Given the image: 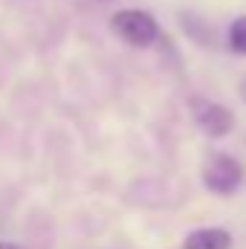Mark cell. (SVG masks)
<instances>
[{
  "label": "cell",
  "mask_w": 246,
  "mask_h": 249,
  "mask_svg": "<svg viewBox=\"0 0 246 249\" xmlns=\"http://www.w3.org/2000/svg\"><path fill=\"white\" fill-rule=\"evenodd\" d=\"M110 29L122 38L124 44L139 47V50L151 47L159 38V23L145 9H122V12H116L110 18Z\"/></svg>",
  "instance_id": "6da1fadb"
},
{
  "label": "cell",
  "mask_w": 246,
  "mask_h": 249,
  "mask_svg": "<svg viewBox=\"0 0 246 249\" xmlns=\"http://www.w3.org/2000/svg\"><path fill=\"white\" fill-rule=\"evenodd\" d=\"M200 177H203V186L209 188L211 194L229 197V194H235L241 188V183H244V168H241V162L235 157L217 151V154L206 157Z\"/></svg>",
  "instance_id": "7a4b0ae2"
},
{
  "label": "cell",
  "mask_w": 246,
  "mask_h": 249,
  "mask_svg": "<svg viewBox=\"0 0 246 249\" xmlns=\"http://www.w3.org/2000/svg\"><path fill=\"white\" fill-rule=\"evenodd\" d=\"M191 116H194V122L200 124V130L209 133L211 139L226 136L235 127V113L226 105L211 102V99H191Z\"/></svg>",
  "instance_id": "3957f363"
},
{
  "label": "cell",
  "mask_w": 246,
  "mask_h": 249,
  "mask_svg": "<svg viewBox=\"0 0 246 249\" xmlns=\"http://www.w3.org/2000/svg\"><path fill=\"white\" fill-rule=\"evenodd\" d=\"M232 247V235L226 229H194L183 241V249H229Z\"/></svg>",
  "instance_id": "277c9868"
},
{
  "label": "cell",
  "mask_w": 246,
  "mask_h": 249,
  "mask_svg": "<svg viewBox=\"0 0 246 249\" xmlns=\"http://www.w3.org/2000/svg\"><path fill=\"white\" fill-rule=\"evenodd\" d=\"M183 29L197 41V44H203V47H209L211 38H214V32H209V26H206L200 18H194V15H183Z\"/></svg>",
  "instance_id": "5b68a950"
},
{
  "label": "cell",
  "mask_w": 246,
  "mask_h": 249,
  "mask_svg": "<svg viewBox=\"0 0 246 249\" xmlns=\"http://www.w3.org/2000/svg\"><path fill=\"white\" fill-rule=\"evenodd\" d=\"M229 50L238 55H246V15L235 18L229 26Z\"/></svg>",
  "instance_id": "8992f818"
},
{
  "label": "cell",
  "mask_w": 246,
  "mask_h": 249,
  "mask_svg": "<svg viewBox=\"0 0 246 249\" xmlns=\"http://www.w3.org/2000/svg\"><path fill=\"white\" fill-rule=\"evenodd\" d=\"M0 249H23V247H18V244H6V241H0Z\"/></svg>",
  "instance_id": "52a82bcc"
},
{
  "label": "cell",
  "mask_w": 246,
  "mask_h": 249,
  "mask_svg": "<svg viewBox=\"0 0 246 249\" xmlns=\"http://www.w3.org/2000/svg\"><path fill=\"white\" fill-rule=\"evenodd\" d=\"M241 99H244V102H246V78H244V81H241Z\"/></svg>",
  "instance_id": "ba28073f"
}]
</instances>
